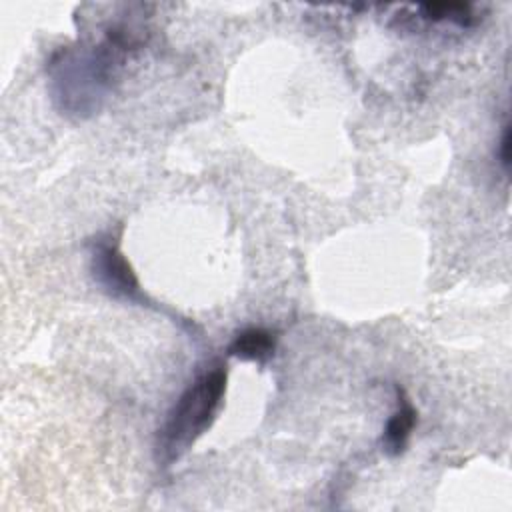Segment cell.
<instances>
[{"instance_id":"4","label":"cell","mask_w":512,"mask_h":512,"mask_svg":"<svg viewBox=\"0 0 512 512\" xmlns=\"http://www.w3.org/2000/svg\"><path fill=\"white\" fill-rule=\"evenodd\" d=\"M276 348V336L266 328H244L234 336L228 346V354L240 360H250L264 364Z\"/></svg>"},{"instance_id":"2","label":"cell","mask_w":512,"mask_h":512,"mask_svg":"<svg viewBox=\"0 0 512 512\" xmlns=\"http://www.w3.org/2000/svg\"><path fill=\"white\" fill-rule=\"evenodd\" d=\"M90 268L94 280L106 290L110 296L128 302H142V290L138 278L128 264L126 256L120 252L116 242L96 240L90 252Z\"/></svg>"},{"instance_id":"5","label":"cell","mask_w":512,"mask_h":512,"mask_svg":"<svg viewBox=\"0 0 512 512\" xmlns=\"http://www.w3.org/2000/svg\"><path fill=\"white\" fill-rule=\"evenodd\" d=\"M418 8L428 20H452L462 26L470 22V4L464 2H426Z\"/></svg>"},{"instance_id":"6","label":"cell","mask_w":512,"mask_h":512,"mask_svg":"<svg viewBox=\"0 0 512 512\" xmlns=\"http://www.w3.org/2000/svg\"><path fill=\"white\" fill-rule=\"evenodd\" d=\"M510 144H512V128H510V124H504L500 146H498V158H500V164L506 172L510 168Z\"/></svg>"},{"instance_id":"3","label":"cell","mask_w":512,"mask_h":512,"mask_svg":"<svg viewBox=\"0 0 512 512\" xmlns=\"http://www.w3.org/2000/svg\"><path fill=\"white\" fill-rule=\"evenodd\" d=\"M396 392H398V404L394 414L386 420L384 434H382V450L388 456H400L406 450L412 430L416 426V416H418L406 392L400 388H396Z\"/></svg>"},{"instance_id":"1","label":"cell","mask_w":512,"mask_h":512,"mask_svg":"<svg viewBox=\"0 0 512 512\" xmlns=\"http://www.w3.org/2000/svg\"><path fill=\"white\" fill-rule=\"evenodd\" d=\"M226 390L224 366L202 372L176 400L158 434V452L164 462L176 460L212 424Z\"/></svg>"}]
</instances>
